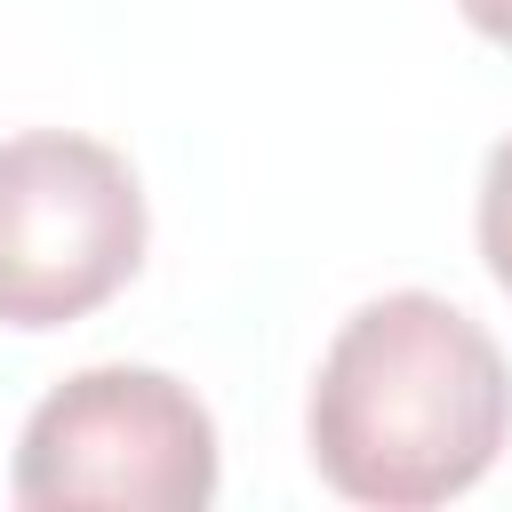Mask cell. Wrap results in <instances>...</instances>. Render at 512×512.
Here are the masks:
<instances>
[{"label": "cell", "instance_id": "obj_1", "mask_svg": "<svg viewBox=\"0 0 512 512\" xmlns=\"http://www.w3.org/2000/svg\"><path fill=\"white\" fill-rule=\"evenodd\" d=\"M304 432L336 496L384 512L448 504L496 464L512 432V368L472 312L392 288L336 328Z\"/></svg>", "mask_w": 512, "mask_h": 512}, {"label": "cell", "instance_id": "obj_2", "mask_svg": "<svg viewBox=\"0 0 512 512\" xmlns=\"http://www.w3.org/2000/svg\"><path fill=\"white\" fill-rule=\"evenodd\" d=\"M8 488L40 512H200L216 496V424L168 368H80L24 416Z\"/></svg>", "mask_w": 512, "mask_h": 512}, {"label": "cell", "instance_id": "obj_3", "mask_svg": "<svg viewBox=\"0 0 512 512\" xmlns=\"http://www.w3.org/2000/svg\"><path fill=\"white\" fill-rule=\"evenodd\" d=\"M144 264L136 168L72 128L0 144V328H64Z\"/></svg>", "mask_w": 512, "mask_h": 512}, {"label": "cell", "instance_id": "obj_4", "mask_svg": "<svg viewBox=\"0 0 512 512\" xmlns=\"http://www.w3.org/2000/svg\"><path fill=\"white\" fill-rule=\"evenodd\" d=\"M480 256H488V272H496V288L512 296V136L488 152V168H480Z\"/></svg>", "mask_w": 512, "mask_h": 512}, {"label": "cell", "instance_id": "obj_5", "mask_svg": "<svg viewBox=\"0 0 512 512\" xmlns=\"http://www.w3.org/2000/svg\"><path fill=\"white\" fill-rule=\"evenodd\" d=\"M456 8H464V24H472V32H488V40H504V48H512V0H456Z\"/></svg>", "mask_w": 512, "mask_h": 512}]
</instances>
